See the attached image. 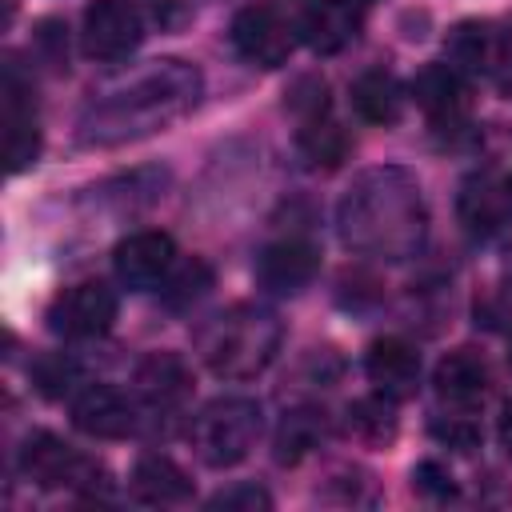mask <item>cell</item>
<instances>
[{
  "mask_svg": "<svg viewBox=\"0 0 512 512\" xmlns=\"http://www.w3.org/2000/svg\"><path fill=\"white\" fill-rule=\"evenodd\" d=\"M200 96H204V76L196 64L176 56L148 60L92 88L76 120V140L84 148H116L168 132L200 104Z\"/></svg>",
  "mask_w": 512,
  "mask_h": 512,
  "instance_id": "1",
  "label": "cell"
},
{
  "mask_svg": "<svg viewBox=\"0 0 512 512\" xmlns=\"http://www.w3.org/2000/svg\"><path fill=\"white\" fill-rule=\"evenodd\" d=\"M344 248L372 260H408L428 240V204L420 180L396 164L364 168L336 204Z\"/></svg>",
  "mask_w": 512,
  "mask_h": 512,
  "instance_id": "2",
  "label": "cell"
},
{
  "mask_svg": "<svg viewBox=\"0 0 512 512\" xmlns=\"http://www.w3.org/2000/svg\"><path fill=\"white\" fill-rule=\"evenodd\" d=\"M284 344V324L264 304H232L196 328V356L220 380L260 376Z\"/></svg>",
  "mask_w": 512,
  "mask_h": 512,
  "instance_id": "3",
  "label": "cell"
},
{
  "mask_svg": "<svg viewBox=\"0 0 512 512\" xmlns=\"http://www.w3.org/2000/svg\"><path fill=\"white\" fill-rule=\"evenodd\" d=\"M264 428V412L252 396H216L192 420V448L208 468H236L248 460Z\"/></svg>",
  "mask_w": 512,
  "mask_h": 512,
  "instance_id": "4",
  "label": "cell"
},
{
  "mask_svg": "<svg viewBox=\"0 0 512 512\" xmlns=\"http://www.w3.org/2000/svg\"><path fill=\"white\" fill-rule=\"evenodd\" d=\"M20 472L40 488H72L84 496H100L108 488L104 464H96L92 456H80L68 440H60L52 432H32L24 440Z\"/></svg>",
  "mask_w": 512,
  "mask_h": 512,
  "instance_id": "5",
  "label": "cell"
},
{
  "mask_svg": "<svg viewBox=\"0 0 512 512\" xmlns=\"http://www.w3.org/2000/svg\"><path fill=\"white\" fill-rule=\"evenodd\" d=\"M116 308V292L104 280H80L52 296L44 320L64 340H96L116 324Z\"/></svg>",
  "mask_w": 512,
  "mask_h": 512,
  "instance_id": "6",
  "label": "cell"
},
{
  "mask_svg": "<svg viewBox=\"0 0 512 512\" xmlns=\"http://www.w3.org/2000/svg\"><path fill=\"white\" fill-rule=\"evenodd\" d=\"M296 32L300 28H292L288 16H280L272 4H248L228 24V40H232L236 56L256 64V68L288 64V56L296 48Z\"/></svg>",
  "mask_w": 512,
  "mask_h": 512,
  "instance_id": "7",
  "label": "cell"
},
{
  "mask_svg": "<svg viewBox=\"0 0 512 512\" xmlns=\"http://www.w3.org/2000/svg\"><path fill=\"white\" fill-rule=\"evenodd\" d=\"M144 40V20L128 0H92L80 16V48L88 60L116 64Z\"/></svg>",
  "mask_w": 512,
  "mask_h": 512,
  "instance_id": "8",
  "label": "cell"
},
{
  "mask_svg": "<svg viewBox=\"0 0 512 512\" xmlns=\"http://www.w3.org/2000/svg\"><path fill=\"white\" fill-rule=\"evenodd\" d=\"M40 156V116L32 100V84L20 76L16 64L4 68V160L8 172L20 176Z\"/></svg>",
  "mask_w": 512,
  "mask_h": 512,
  "instance_id": "9",
  "label": "cell"
},
{
  "mask_svg": "<svg viewBox=\"0 0 512 512\" xmlns=\"http://www.w3.org/2000/svg\"><path fill=\"white\" fill-rule=\"evenodd\" d=\"M320 272V248L308 236H280L260 248L256 256V280L272 296H296L304 292Z\"/></svg>",
  "mask_w": 512,
  "mask_h": 512,
  "instance_id": "10",
  "label": "cell"
},
{
  "mask_svg": "<svg viewBox=\"0 0 512 512\" xmlns=\"http://www.w3.org/2000/svg\"><path fill=\"white\" fill-rule=\"evenodd\" d=\"M176 268V244L168 232H132L112 248V272L124 288L144 292L168 280V272Z\"/></svg>",
  "mask_w": 512,
  "mask_h": 512,
  "instance_id": "11",
  "label": "cell"
},
{
  "mask_svg": "<svg viewBox=\"0 0 512 512\" xmlns=\"http://www.w3.org/2000/svg\"><path fill=\"white\" fill-rule=\"evenodd\" d=\"M448 64L464 76L500 80L508 72V36L492 20H460L444 40Z\"/></svg>",
  "mask_w": 512,
  "mask_h": 512,
  "instance_id": "12",
  "label": "cell"
},
{
  "mask_svg": "<svg viewBox=\"0 0 512 512\" xmlns=\"http://www.w3.org/2000/svg\"><path fill=\"white\" fill-rule=\"evenodd\" d=\"M408 96L420 104V112L436 128H448V132L460 128L472 108V88L464 72L452 64H428L424 72H416V80L408 84Z\"/></svg>",
  "mask_w": 512,
  "mask_h": 512,
  "instance_id": "13",
  "label": "cell"
},
{
  "mask_svg": "<svg viewBox=\"0 0 512 512\" xmlns=\"http://www.w3.org/2000/svg\"><path fill=\"white\" fill-rule=\"evenodd\" d=\"M72 424L92 440H124L140 428V412L120 388L88 384L72 400Z\"/></svg>",
  "mask_w": 512,
  "mask_h": 512,
  "instance_id": "14",
  "label": "cell"
},
{
  "mask_svg": "<svg viewBox=\"0 0 512 512\" xmlns=\"http://www.w3.org/2000/svg\"><path fill=\"white\" fill-rule=\"evenodd\" d=\"M364 376L388 400H408L420 388V352L400 336H380L364 352Z\"/></svg>",
  "mask_w": 512,
  "mask_h": 512,
  "instance_id": "15",
  "label": "cell"
},
{
  "mask_svg": "<svg viewBox=\"0 0 512 512\" xmlns=\"http://www.w3.org/2000/svg\"><path fill=\"white\" fill-rule=\"evenodd\" d=\"M488 384H492V372H488V360L476 352V348H456L448 352L436 372H432V388L436 396L456 408V412H468L476 408L484 396H488Z\"/></svg>",
  "mask_w": 512,
  "mask_h": 512,
  "instance_id": "16",
  "label": "cell"
},
{
  "mask_svg": "<svg viewBox=\"0 0 512 512\" xmlns=\"http://www.w3.org/2000/svg\"><path fill=\"white\" fill-rule=\"evenodd\" d=\"M360 4L356 0H316L304 16H300V40L320 52V56H332V52H344L356 36H360Z\"/></svg>",
  "mask_w": 512,
  "mask_h": 512,
  "instance_id": "17",
  "label": "cell"
},
{
  "mask_svg": "<svg viewBox=\"0 0 512 512\" xmlns=\"http://www.w3.org/2000/svg\"><path fill=\"white\" fill-rule=\"evenodd\" d=\"M136 392L156 412H176L192 396V368L176 352H152L136 364Z\"/></svg>",
  "mask_w": 512,
  "mask_h": 512,
  "instance_id": "18",
  "label": "cell"
},
{
  "mask_svg": "<svg viewBox=\"0 0 512 512\" xmlns=\"http://www.w3.org/2000/svg\"><path fill=\"white\" fill-rule=\"evenodd\" d=\"M132 496L140 504H152V508H172V504H188L192 500V480L188 472L164 456V452H148L136 460L132 468Z\"/></svg>",
  "mask_w": 512,
  "mask_h": 512,
  "instance_id": "19",
  "label": "cell"
},
{
  "mask_svg": "<svg viewBox=\"0 0 512 512\" xmlns=\"http://www.w3.org/2000/svg\"><path fill=\"white\" fill-rule=\"evenodd\" d=\"M404 100H408V88L388 68H368L352 80V108L364 124H376V128L400 124Z\"/></svg>",
  "mask_w": 512,
  "mask_h": 512,
  "instance_id": "20",
  "label": "cell"
},
{
  "mask_svg": "<svg viewBox=\"0 0 512 512\" xmlns=\"http://www.w3.org/2000/svg\"><path fill=\"white\" fill-rule=\"evenodd\" d=\"M460 224L472 232V236H492L500 232L512 212H508V196H504V180H492L488 172L464 180L460 188Z\"/></svg>",
  "mask_w": 512,
  "mask_h": 512,
  "instance_id": "21",
  "label": "cell"
},
{
  "mask_svg": "<svg viewBox=\"0 0 512 512\" xmlns=\"http://www.w3.org/2000/svg\"><path fill=\"white\" fill-rule=\"evenodd\" d=\"M332 436V420L324 408L316 404H296L284 412L280 428H276V460L280 464H300L304 456H312L324 440Z\"/></svg>",
  "mask_w": 512,
  "mask_h": 512,
  "instance_id": "22",
  "label": "cell"
},
{
  "mask_svg": "<svg viewBox=\"0 0 512 512\" xmlns=\"http://www.w3.org/2000/svg\"><path fill=\"white\" fill-rule=\"evenodd\" d=\"M164 172H156V168H140V172H132V176H120V180H108V184H100V188H92L96 192V204H112V212L116 216H132V212H140V208H148V204H156L160 196H164Z\"/></svg>",
  "mask_w": 512,
  "mask_h": 512,
  "instance_id": "23",
  "label": "cell"
},
{
  "mask_svg": "<svg viewBox=\"0 0 512 512\" xmlns=\"http://www.w3.org/2000/svg\"><path fill=\"white\" fill-rule=\"evenodd\" d=\"M396 400H388V396H364V400H352L348 404V432L360 440V444H372V448H388L392 440H396V428H400V420H396V408H392Z\"/></svg>",
  "mask_w": 512,
  "mask_h": 512,
  "instance_id": "24",
  "label": "cell"
},
{
  "mask_svg": "<svg viewBox=\"0 0 512 512\" xmlns=\"http://www.w3.org/2000/svg\"><path fill=\"white\" fill-rule=\"evenodd\" d=\"M296 148H300L308 168H324L328 172V168H336L348 156V136H344V128L332 116H316V120L300 124Z\"/></svg>",
  "mask_w": 512,
  "mask_h": 512,
  "instance_id": "25",
  "label": "cell"
},
{
  "mask_svg": "<svg viewBox=\"0 0 512 512\" xmlns=\"http://www.w3.org/2000/svg\"><path fill=\"white\" fill-rule=\"evenodd\" d=\"M208 288H212V268L204 260H188V264H180V268L168 272V280L160 284V296H164L168 308H188Z\"/></svg>",
  "mask_w": 512,
  "mask_h": 512,
  "instance_id": "26",
  "label": "cell"
},
{
  "mask_svg": "<svg viewBox=\"0 0 512 512\" xmlns=\"http://www.w3.org/2000/svg\"><path fill=\"white\" fill-rule=\"evenodd\" d=\"M32 380H36V388H40L44 396L60 400V396H68V392L76 388V380H80V368H76L68 356L52 352V356H40V360L32 364Z\"/></svg>",
  "mask_w": 512,
  "mask_h": 512,
  "instance_id": "27",
  "label": "cell"
},
{
  "mask_svg": "<svg viewBox=\"0 0 512 512\" xmlns=\"http://www.w3.org/2000/svg\"><path fill=\"white\" fill-rule=\"evenodd\" d=\"M292 112L300 116V124L316 120V116H328V84L320 76H300L292 84Z\"/></svg>",
  "mask_w": 512,
  "mask_h": 512,
  "instance_id": "28",
  "label": "cell"
},
{
  "mask_svg": "<svg viewBox=\"0 0 512 512\" xmlns=\"http://www.w3.org/2000/svg\"><path fill=\"white\" fill-rule=\"evenodd\" d=\"M432 436H436L440 444L456 448V452H472V448L480 444V428H476V420H472L468 412H452V416H440V420L432 424Z\"/></svg>",
  "mask_w": 512,
  "mask_h": 512,
  "instance_id": "29",
  "label": "cell"
},
{
  "mask_svg": "<svg viewBox=\"0 0 512 512\" xmlns=\"http://www.w3.org/2000/svg\"><path fill=\"white\" fill-rule=\"evenodd\" d=\"M412 488L428 500H448V496H456V476L440 460H420L412 468Z\"/></svg>",
  "mask_w": 512,
  "mask_h": 512,
  "instance_id": "30",
  "label": "cell"
},
{
  "mask_svg": "<svg viewBox=\"0 0 512 512\" xmlns=\"http://www.w3.org/2000/svg\"><path fill=\"white\" fill-rule=\"evenodd\" d=\"M208 508H244V512H256V508H272V496L256 484H232L224 492H216L208 500Z\"/></svg>",
  "mask_w": 512,
  "mask_h": 512,
  "instance_id": "31",
  "label": "cell"
},
{
  "mask_svg": "<svg viewBox=\"0 0 512 512\" xmlns=\"http://www.w3.org/2000/svg\"><path fill=\"white\" fill-rule=\"evenodd\" d=\"M496 436H500V448H504V452H508V460H512V404H504L500 424H496Z\"/></svg>",
  "mask_w": 512,
  "mask_h": 512,
  "instance_id": "32",
  "label": "cell"
},
{
  "mask_svg": "<svg viewBox=\"0 0 512 512\" xmlns=\"http://www.w3.org/2000/svg\"><path fill=\"white\" fill-rule=\"evenodd\" d=\"M504 288L512 292V252H508V260H504Z\"/></svg>",
  "mask_w": 512,
  "mask_h": 512,
  "instance_id": "33",
  "label": "cell"
},
{
  "mask_svg": "<svg viewBox=\"0 0 512 512\" xmlns=\"http://www.w3.org/2000/svg\"><path fill=\"white\" fill-rule=\"evenodd\" d=\"M504 196H508V212H512V176L504 180Z\"/></svg>",
  "mask_w": 512,
  "mask_h": 512,
  "instance_id": "34",
  "label": "cell"
},
{
  "mask_svg": "<svg viewBox=\"0 0 512 512\" xmlns=\"http://www.w3.org/2000/svg\"><path fill=\"white\" fill-rule=\"evenodd\" d=\"M356 4H368V0H356Z\"/></svg>",
  "mask_w": 512,
  "mask_h": 512,
  "instance_id": "35",
  "label": "cell"
},
{
  "mask_svg": "<svg viewBox=\"0 0 512 512\" xmlns=\"http://www.w3.org/2000/svg\"><path fill=\"white\" fill-rule=\"evenodd\" d=\"M508 360H512V348H508Z\"/></svg>",
  "mask_w": 512,
  "mask_h": 512,
  "instance_id": "36",
  "label": "cell"
}]
</instances>
